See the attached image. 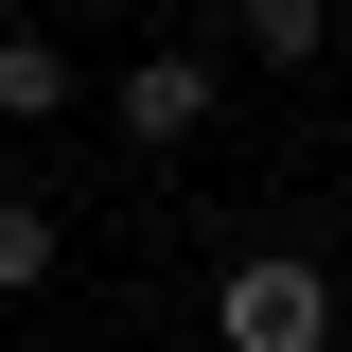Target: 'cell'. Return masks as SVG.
Wrapping results in <instances>:
<instances>
[{"instance_id": "1", "label": "cell", "mask_w": 352, "mask_h": 352, "mask_svg": "<svg viewBox=\"0 0 352 352\" xmlns=\"http://www.w3.org/2000/svg\"><path fill=\"white\" fill-rule=\"evenodd\" d=\"M212 352H335V264H300V247L212 264Z\"/></svg>"}, {"instance_id": "2", "label": "cell", "mask_w": 352, "mask_h": 352, "mask_svg": "<svg viewBox=\"0 0 352 352\" xmlns=\"http://www.w3.org/2000/svg\"><path fill=\"white\" fill-rule=\"evenodd\" d=\"M212 106H229V71H212L194 36H176V53H141V71H106V124H124V141H159V159L212 124Z\"/></svg>"}, {"instance_id": "3", "label": "cell", "mask_w": 352, "mask_h": 352, "mask_svg": "<svg viewBox=\"0 0 352 352\" xmlns=\"http://www.w3.org/2000/svg\"><path fill=\"white\" fill-rule=\"evenodd\" d=\"M71 106H88V71L36 36V18H0V124H71Z\"/></svg>"}, {"instance_id": "4", "label": "cell", "mask_w": 352, "mask_h": 352, "mask_svg": "<svg viewBox=\"0 0 352 352\" xmlns=\"http://www.w3.org/2000/svg\"><path fill=\"white\" fill-rule=\"evenodd\" d=\"M247 53L264 71H317V53H335V0H247Z\"/></svg>"}, {"instance_id": "5", "label": "cell", "mask_w": 352, "mask_h": 352, "mask_svg": "<svg viewBox=\"0 0 352 352\" xmlns=\"http://www.w3.org/2000/svg\"><path fill=\"white\" fill-rule=\"evenodd\" d=\"M36 282H53V212H36V194H0V300H36Z\"/></svg>"}, {"instance_id": "6", "label": "cell", "mask_w": 352, "mask_h": 352, "mask_svg": "<svg viewBox=\"0 0 352 352\" xmlns=\"http://www.w3.org/2000/svg\"><path fill=\"white\" fill-rule=\"evenodd\" d=\"M124 18H194V0H124Z\"/></svg>"}, {"instance_id": "7", "label": "cell", "mask_w": 352, "mask_h": 352, "mask_svg": "<svg viewBox=\"0 0 352 352\" xmlns=\"http://www.w3.org/2000/svg\"><path fill=\"white\" fill-rule=\"evenodd\" d=\"M71 352H124V335H71Z\"/></svg>"}, {"instance_id": "8", "label": "cell", "mask_w": 352, "mask_h": 352, "mask_svg": "<svg viewBox=\"0 0 352 352\" xmlns=\"http://www.w3.org/2000/svg\"><path fill=\"white\" fill-rule=\"evenodd\" d=\"M0 18H36V0H0Z\"/></svg>"}]
</instances>
